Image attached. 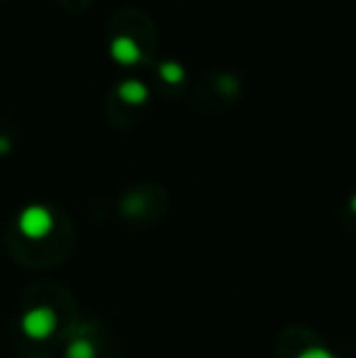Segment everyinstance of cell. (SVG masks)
I'll list each match as a JSON object with an SVG mask.
<instances>
[{
    "mask_svg": "<svg viewBox=\"0 0 356 358\" xmlns=\"http://www.w3.org/2000/svg\"><path fill=\"white\" fill-rule=\"evenodd\" d=\"M69 358H93V351H90L86 344H76L69 351Z\"/></svg>",
    "mask_w": 356,
    "mask_h": 358,
    "instance_id": "9c48e42d",
    "label": "cell"
},
{
    "mask_svg": "<svg viewBox=\"0 0 356 358\" xmlns=\"http://www.w3.org/2000/svg\"><path fill=\"white\" fill-rule=\"evenodd\" d=\"M52 215L44 208H27L20 215V231L29 239H39V236H47L52 231Z\"/></svg>",
    "mask_w": 356,
    "mask_h": 358,
    "instance_id": "277c9868",
    "label": "cell"
},
{
    "mask_svg": "<svg viewBox=\"0 0 356 358\" xmlns=\"http://www.w3.org/2000/svg\"><path fill=\"white\" fill-rule=\"evenodd\" d=\"M110 52L113 57L118 59L120 64H134V62H142V54H139L137 44L127 37H113L110 39Z\"/></svg>",
    "mask_w": 356,
    "mask_h": 358,
    "instance_id": "5b68a950",
    "label": "cell"
},
{
    "mask_svg": "<svg viewBox=\"0 0 356 358\" xmlns=\"http://www.w3.org/2000/svg\"><path fill=\"white\" fill-rule=\"evenodd\" d=\"M352 205H354V210H356V198H354V203H352Z\"/></svg>",
    "mask_w": 356,
    "mask_h": 358,
    "instance_id": "8fae6325",
    "label": "cell"
},
{
    "mask_svg": "<svg viewBox=\"0 0 356 358\" xmlns=\"http://www.w3.org/2000/svg\"><path fill=\"white\" fill-rule=\"evenodd\" d=\"M90 3L93 0H59V5H62L64 10H69V13L78 15V13H86L90 8Z\"/></svg>",
    "mask_w": 356,
    "mask_h": 358,
    "instance_id": "ba28073f",
    "label": "cell"
},
{
    "mask_svg": "<svg viewBox=\"0 0 356 358\" xmlns=\"http://www.w3.org/2000/svg\"><path fill=\"white\" fill-rule=\"evenodd\" d=\"M54 327H57V317H54V312L47 310V307H34V310H29L27 315L22 317L24 334L32 336V339H47L54 331Z\"/></svg>",
    "mask_w": 356,
    "mask_h": 358,
    "instance_id": "3957f363",
    "label": "cell"
},
{
    "mask_svg": "<svg viewBox=\"0 0 356 358\" xmlns=\"http://www.w3.org/2000/svg\"><path fill=\"white\" fill-rule=\"evenodd\" d=\"M113 90L118 93L120 100H124L127 105H134V108H139V105L147 100V85L139 83V80H122V83Z\"/></svg>",
    "mask_w": 356,
    "mask_h": 358,
    "instance_id": "8992f818",
    "label": "cell"
},
{
    "mask_svg": "<svg viewBox=\"0 0 356 358\" xmlns=\"http://www.w3.org/2000/svg\"><path fill=\"white\" fill-rule=\"evenodd\" d=\"M300 358H332L327 354V351H322V349H310V351H305Z\"/></svg>",
    "mask_w": 356,
    "mask_h": 358,
    "instance_id": "30bf717a",
    "label": "cell"
},
{
    "mask_svg": "<svg viewBox=\"0 0 356 358\" xmlns=\"http://www.w3.org/2000/svg\"><path fill=\"white\" fill-rule=\"evenodd\" d=\"M159 73H162V78L169 80V83H178V80L183 78V69L173 62H164L162 66H159Z\"/></svg>",
    "mask_w": 356,
    "mask_h": 358,
    "instance_id": "52a82bcc",
    "label": "cell"
},
{
    "mask_svg": "<svg viewBox=\"0 0 356 358\" xmlns=\"http://www.w3.org/2000/svg\"><path fill=\"white\" fill-rule=\"evenodd\" d=\"M242 93V83L234 73L227 71H210L195 83L193 103L203 110H215L218 105L234 103Z\"/></svg>",
    "mask_w": 356,
    "mask_h": 358,
    "instance_id": "7a4b0ae2",
    "label": "cell"
},
{
    "mask_svg": "<svg viewBox=\"0 0 356 358\" xmlns=\"http://www.w3.org/2000/svg\"><path fill=\"white\" fill-rule=\"evenodd\" d=\"M105 34H108V39L113 37L132 39L137 44L139 54H142V62H152L159 54V29L144 10L137 8L118 10L108 20V24H105Z\"/></svg>",
    "mask_w": 356,
    "mask_h": 358,
    "instance_id": "6da1fadb",
    "label": "cell"
}]
</instances>
